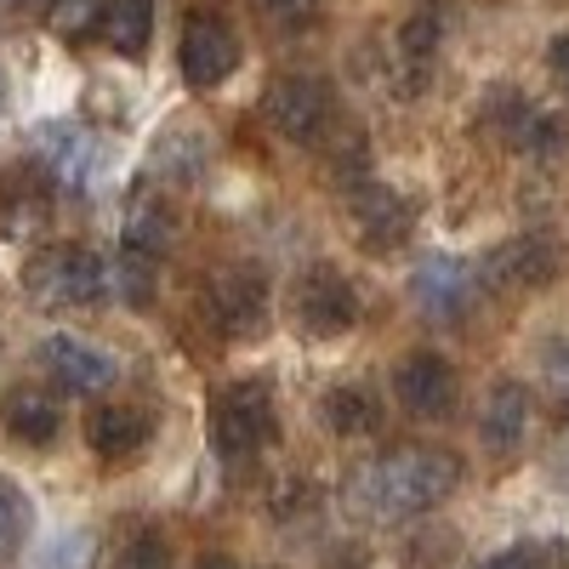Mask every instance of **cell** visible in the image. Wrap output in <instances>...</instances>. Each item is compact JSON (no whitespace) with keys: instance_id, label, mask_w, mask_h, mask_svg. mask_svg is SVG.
<instances>
[{"instance_id":"obj_22","label":"cell","mask_w":569,"mask_h":569,"mask_svg":"<svg viewBox=\"0 0 569 569\" xmlns=\"http://www.w3.org/2000/svg\"><path fill=\"white\" fill-rule=\"evenodd\" d=\"M103 7L109 0H52V7H46V23H52V34H63V40H86L103 23Z\"/></svg>"},{"instance_id":"obj_9","label":"cell","mask_w":569,"mask_h":569,"mask_svg":"<svg viewBox=\"0 0 569 569\" xmlns=\"http://www.w3.org/2000/svg\"><path fill=\"white\" fill-rule=\"evenodd\" d=\"M342 206H348V222H353V240L365 246V251H376V257H388V251H399L405 246V233H410V200H399L388 182H376L370 171H359V177H348V194H342Z\"/></svg>"},{"instance_id":"obj_6","label":"cell","mask_w":569,"mask_h":569,"mask_svg":"<svg viewBox=\"0 0 569 569\" xmlns=\"http://www.w3.org/2000/svg\"><path fill=\"white\" fill-rule=\"evenodd\" d=\"M206 313L228 342H257L268 337V279L246 262L217 268L206 279Z\"/></svg>"},{"instance_id":"obj_20","label":"cell","mask_w":569,"mask_h":569,"mask_svg":"<svg viewBox=\"0 0 569 569\" xmlns=\"http://www.w3.org/2000/svg\"><path fill=\"white\" fill-rule=\"evenodd\" d=\"M98 34L114 46L120 58H142L149 52V34H154V0H109Z\"/></svg>"},{"instance_id":"obj_16","label":"cell","mask_w":569,"mask_h":569,"mask_svg":"<svg viewBox=\"0 0 569 569\" xmlns=\"http://www.w3.org/2000/svg\"><path fill=\"white\" fill-rule=\"evenodd\" d=\"M433 58H439V18L416 12L393 34V91L399 98H421L427 80H433Z\"/></svg>"},{"instance_id":"obj_2","label":"cell","mask_w":569,"mask_h":569,"mask_svg":"<svg viewBox=\"0 0 569 569\" xmlns=\"http://www.w3.org/2000/svg\"><path fill=\"white\" fill-rule=\"evenodd\" d=\"M206 439L228 467H246L279 445V410L268 382H228L206 399Z\"/></svg>"},{"instance_id":"obj_10","label":"cell","mask_w":569,"mask_h":569,"mask_svg":"<svg viewBox=\"0 0 569 569\" xmlns=\"http://www.w3.org/2000/svg\"><path fill=\"white\" fill-rule=\"evenodd\" d=\"M177 58H182V80L188 86L211 91V86H222L233 69H240V34H233L217 12H194V18L182 23Z\"/></svg>"},{"instance_id":"obj_24","label":"cell","mask_w":569,"mask_h":569,"mask_svg":"<svg viewBox=\"0 0 569 569\" xmlns=\"http://www.w3.org/2000/svg\"><path fill=\"white\" fill-rule=\"evenodd\" d=\"M558 563H569L558 541H541V547L530 541V547H512V552H501V558H490L479 569H558Z\"/></svg>"},{"instance_id":"obj_8","label":"cell","mask_w":569,"mask_h":569,"mask_svg":"<svg viewBox=\"0 0 569 569\" xmlns=\"http://www.w3.org/2000/svg\"><path fill=\"white\" fill-rule=\"evenodd\" d=\"M569 251L552 240L547 228H530V233H518V240L496 246L479 268L485 279V291H541V284H552L563 273Z\"/></svg>"},{"instance_id":"obj_21","label":"cell","mask_w":569,"mask_h":569,"mask_svg":"<svg viewBox=\"0 0 569 569\" xmlns=\"http://www.w3.org/2000/svg\"><path fill=\"white\" fill-rule=\"evenodd\" d=\"M29 525H34V512H29L23 485L0 472V569H7V563L29 547Z\"/></svg>"},{"instance_id":"obj_14","label":"cell","mask_w":569,"mask_h":569,"mask_svg":"<svg viewBox=\"0 0 569 569\" xmlns=\"http://www.w3.org/2000/svg\"><path fill=\"white\" fill-rule=\"evenodd\" d=\"M171 240H177V211H171V200L160 194L154 182H142L137 194H131V206H126L120 251H131V257H149V262H160V257L171 251Z\"/></svg>"},{"instance_id":"obj_4","label":"cell","mask_w":569,"mask_h":569,"mask_svg":"<svg viewBox=\"0 0 569 569\" xmlns=\"http://www.w3.org/2000/svg\"><path fill=\"white\" fill-rule=\"evenodd\" d=\"M262 114L279 137H291V142H319L337 131V91H330L319 74H279L268 86V98H262Z\"/></svg>"},{"instance_id":"obj_27","label":"cell","mask_w":569,"mask_h":569,"mask_svg":"<svg viewBox=\"0 0 569 569\" xmlns=\"http://www.w3.org/2000/svg\"><path fill=\"white\" fill-rule=\"evenodd\" d=\"M547 63H552V80L569 91V34H558V40L547 46Z\"/></svg>"},{"instance_id":"obj_3","label":"cell","mask_w":569,"mask_h":569,"mask_svg":"<svg viewBox=\"0 0 569 569\" xmlns=\"http://www.w3.org/2000/svg\"><path fill=\"white\" fill-rule=\"evenodd\" d=\"M23 291L40 308H91L109 297V268L86 246H40L23 262Z\"/></svg>"},{"instance_id":"obj_25","label":"cell","mask_w":569,"mask_h":569,"mask_svg":"<svg viewBox=\"0 0 569 569\" xmlns=\"http://www.w3.org/2000/svg\"><path fill=\"white\" fill-rule=\"evenodd\" d=\"M120 569H171V541L160 530H137V541L126 547Z\"/></svg>"},{"instance_id":"obj_12","label":"cell","mask_w":569,"mask_h":569,"mask_svg":"<svg viewBox=\"0 0 569 569\" xmlns=\"http://www.w3.org/2000/svg\"><path fill=\"white\" fill-rule=\"evenodd\" d=\"M34 365H40V376L52 388H63V393H103V388H114V359L103 353V348H91V342H80V337H46L40 348H34Z\"/></svg>"},{"instance_id":"obj_11","label":"cell","mask_w":569,"mask_h":569,"mask_svg":"<svg viewBox=\"0 0 569 569\" xmlns=\"http://www.w3.org/2000/svg\"><path fill=\"white\" fill-rule=\"evenodd\" d=\"M479 291H485V279L472 273V262H461V257H427L416 268V279H410L416 308L433 319V325H456L461 313H472Z\"/></svg>"},{"instance_id":"obj_5","label":"cell","mask_w":569,"mask_h":569,"mask_svg":"<svg viewBox=\"0 0 569 569\" xmlns=\"http://www.w3.org/2000/svg\"><path fill=\"white\" fill-rule=\"evenodd\" d=\"M291 313H297V325H302V337L330 342V337H348V330L359 325L365 302H359L353 279H348L342 268L313 262V268H302L297 291H291Z\"/></svg>"},{"instance_id":"obj_29","label":"cell","mask_w":569,"mask_h":569,"mask_svg":"<svg viewBox=\"0 0 569 569\" xmlns=\"http://www.w3.org/2000/svg\"><path fill=\"white\" fill-rule=\"evenodd\" d=\"M7 7H18V0H7Z\"/></svg>"},{"instance_id":"obj_1","label":"cell","mask_w":569,"mask_h":569,"mask_svg":"<svg viewBox=\"0 0 569 569\" xmlns=\"http://www.w3.org/2000/svg\"><path fill=\"white\" fill-rule=\"evenodd\" d=\"M461 485V461L450 450H399V456H382L359 472L353 485V507L376 525H405L416 512H433L439 501H450V490Z\"/></svg>"},{"instance_id":"obj_17","label":"cell","mask_w":569,"mask_h":569,"mask_svg":"<svg viewBox=\"0 0 569 569\" xmlns=\"http://www.w3.org/2000/svg\"><path fill=\"white\" fill-rule=\"evenodd\" d=\"M149 439H154V410L142 405H103L86 421V445L103 461H126L137 450H149Z\"/></svg>"},{"instance_id":"obj_18","label":"cell","mask_w":569,"mask_h":569,"mask_svg":"<svg viewBox=\"0 0 569 569\" xmlns=\"http://www.w3.org/2000/svg\"><path fill=\"white\" fill-rule=\"evenodd\" d=\"M530 433V388L525 382H496L479 416V439L490 456H512Z\"/></svg>"},{"instance_id":"obj_13","label":"cell","mask_w":569,"mask_h":569,"mask_svg":"<svg viewBox=\"0 0 569 569\" xmlns=\"http://www.w3.org/2000/svg\"><path fill=\"white\" fill-rule=\"evenodd\" d=\"M393 399H399L410 416H421V421H439V416H450V405H456V370H450L439 353L416 348V353H405V359L393 365Z\"/></svg>"},{"instance_id":"obj_15","label":"cell","mask_w":569,"mask_h":569,"mask_svg":"<svg viewBox=\"0 0 569 569\" xmlns=\"http://www.w3.org/2000/svg\"><path fill=\"white\" fill-rule=\"evenodd\" d=\"M0 427H7L18 445H52L58 427H63L58 393L34 388V382H12L7 393H0Z\"/></svg>"},{"instance_id":"obj_26","label":"cell","mask_w":569,"mask_h":569,"mask_svg":"<svg viewBox=\"0 0 569 569\" xmlns=\"http://www.w3.org/2000/svg\"><path fill=\"white\" fill-rule=\"evenodd\" d=\"M262 7H268L273 18H284V23H302V18H313L319 0H262Z\"/></svg>"},{"instance_id":"obj_19","label":"cell","mask_w":569,"mask_h":569,"mask_svg":"<svg viewBox=\"0 0 569 569\" xmlns=\"http://www.w3.org/2000/svg\"><path fill=\"white\" fill-rule=\"evenodd\" d=\"M319 410H325V427H330L337 439H370L376 427H382V405H376V393L359 388V382L330 388V393L319 399Z\"/></svg>"},{"instance_id":"obj_7","label":"cell","mask_w":569,"mask_h":569,"mask_svg":"<svg viewBox=\"0 0 569 569\" xmlns=\"http://www.w3.org/2000/svg\"><path fill=\"white\" fill-rule=\"evenodd\" d=\"M485 120H490V131L507 142V149L530 154V160H552V154H563V142H569L563 120L552 109H536L525 91H512V86H496L485 98Z\"/></svg>"},{"instance_id":"obj_23","label":"cell","mask_w":569,"mask_h":569,"mask_svg":"<svg viewBox=\"0 0 569 569\" xmlns=\"http://www.w3.org/2000/svg\"><path fill=\"white\" fill-rule=\"evenodd\" d=\"M40 217H46L40 194L29 188V177H18V182H12V200L0 206V233H29V228H34Z\"/></svg>"},{"instance_id":"obj_28","label":"cell","mask_w":569,"mask_h":569,"mask_svg":"<svg viewBox=\"0 0 569 569\" xmlns=\"http://www.w3.org/2000/svg\"><path fill=\"white\" fill-rule=\"evenodd\" d=\"M200 569H240V563L222 558V552H206V558H200Z\"/></svg>"}]
</instances>
